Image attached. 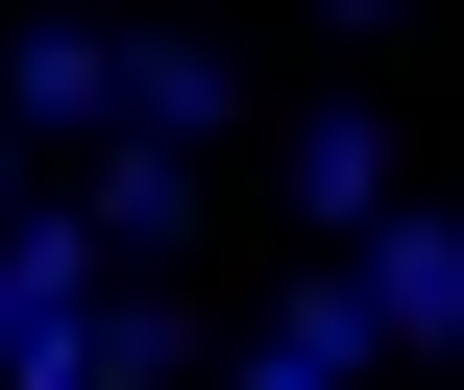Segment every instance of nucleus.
<instances>
[{
    "instance_id": "7",
    "label": "nucleus",
    "mask_w": 464,
    "mask_h": 390,
    "mask_svg": "<svg viewBox=\"0 0 464 390\" xmlns=\"http://www.w3.org/2000/svg\"><path fill=\"white\" fill-rule=\"evenodd\" d=\"M294 24H343V49H367V24H392V0H294Z\"/></svg>"
},
{
    "instance_id": "3",
    "label": "nucleus",
    "mask_w": 464,
    "mask_h": 390,
    "mask_svg": "<svg viewBox=\"0 0 464 390\" xmlns=\"http://www.w3.org/2000/svg\"><path fill=\"white\" fill-rule=\"evenodd\" d=\"M0 122L24 147H122V24H0Z\"/></svg>"
},
{
    "instance_id": "6",
    "label": "nucleus",
    "mask_w": 464,
    "mask_h": 390,
    "mask_svg": "<svg viewBox=\"0 0 464 390\" xmlns=\"http://www.w3.org/2000/svg\"><path fill=\"white\" fill-rule=\"evenodd\" d=\"M245 366V342H196V293H171V269H122V293H98V390H220Z\"/></svg>"
},
{
    "instance_id": "1",
    "label": "nucleus",
    "mask_w": 464,
    "mask_h": 390,
    "mask_svg": "<svg viewBox=\"0 0 464 390\" xmlns=\"http://www.w3.org/2000/svg\"><path fill=\"white\" fill-rule=\"evenodd\" d=\"M343 269H367V342H392V366H464V220L440 195H392Z\"/></svg>"
},
{
    "instance_id": "2",
    "label": "nucleus",
    "mask_w": 464,
    "mask_h": 390,
    "mask_svg": "<svg viewBox=\"0 0 464 390\" xmlns=\"http://www.w3.org/2000/svg\"><path fill=\"white\" fill-rule=\"evenodd\" d=\"M196 171H220V147H147V122H122V147H73V220H98V269H196Z\"/></svg>"
},
{
    "instance_id": "4",
    "label": "nucleus",
    "mask_w": 464,
    "mask_h": 390,
    "mask_svg": "<svg viewBox=\"0 0 464 390\" xmlns=\"http://www.w3.org/2000/svg\"><path fill=\"white\" fill-rule=\"evenodd\" d=\"M122 122L147 147H245V49L220 24H122Z\"/></svg>"
},
{
    "instance_id": "5",
    "label": "nucleus",
    "mask_w": 464,
    "mask_h": 390,
    "mask_svg": "<svg viewBox=\"0 0 464 390\" xmlns=\"http://www.w3.org/2000/svg\"><path fill=\"white\" fill-rule=\"evenodd\" d=\"M269 171H294V244H367V220H392V122H367V98H294Z\"/></svg>"
}]
</instances>
